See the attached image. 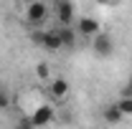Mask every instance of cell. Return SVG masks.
I'll list each match as a JSON object with an SVG mask.
<instances>
[{"instance_id": "6da1fadb", "label": "cell", "mask_w": 132, "mask_h": 129, "mask_svg": "<svg viewBox=\"0 0 132 129\" xmlns=\"http://www.w3.org/2000/svg\"><path fill=\"white\" fill-rule=\"evenodd\" d=\"M48 15H51V8H48V3H43V0H28L26 8H23V20L28 25H33V28H41Z\"/></svg>"}, {"instance_id": "7a4b0ae2", "label": "cell", "mask_w": 132, "mask_h": 129, "mask_svg": "<svg viewBox=\"0 0 132 129\" xmlns=\"http://www.w3.org/2000/svg\"><path fill=\"white\" fill-rule=\"evenodd\" d=\"M31 41L36 46H41L43 51H61V35H59V28H46V31H33L31 33Z\"/></svg>"}, {"instance_id": "3957f363", "label": "cell", "mask_w": 132, "mask_h": 129, "mask_svg": "<svg viewBox=\"0 0 132 129\" xmlns=\"http://www.w3.org/2000/svg\"><path fill=\"white\" fill-rule=\"evenodd\" d=\"M51 13L56 15L59 25H71L76 18V5H74V0H53Z\"/></svg>"}, {"instance_id": "277c9868", "label": "cell", "mask_w": 132, "mask_h": 129, "mask_svg": "<svg viewBox=\"0 0 132 129\" xmlns=\"http://www.w3.org/2000/svg\"><path fill=\"white\" fill-rule=\"evenodd\" d=\"M28 116H31V122L36 124V129H41V127L53 124V119H56V109H53L51 104H46V101H41V104H36V109H33Z\"/></svg>"}, {"instance_id": "5b68a950", "label": "cell", "mask_w": 132, "mask_h": 129, "mask_svg": "<svg viewBox=\"0 0 132 129\" xmlns=\"http://www.w3.org/2000/svg\"><path fill=\"white\" fill-rule=\"evenodd\" d=\"M92 48L97 53L99 58H109L112 53H114V41H112V35L104 31H99L94 38H92Z\"/></svg>"}, {"instance_id": "8992f818", "label": "cell", "mask_w": 132, "mask_h": 129, "mask_svg": "<svg viewBox=\"0 0 132 129\" xmlns=\"http://www.w3.org/2000/svg\"><path fill=\"white\" fill-rule=\"evenodd\" d=\"M69 91H71V84H69L64 76H53V79L48 81V96L53 99V101H64V99L69 96Z\"/></svg>"}, {"instance_id": "52a82bcc", "label": "cell", "mask_w": 132, "mask_h": 129, "mask_svg": "<svg viewBox=\"0 0 132 129\" xmlns=\"http://www.w3.org/2000/svg\"><path fill=\"white\" fill-rule=\"evenodd\" d=\"M76 33L79 35H89V38H94L99 31H102V23H99L97 18H92V15H84V18H79L76 20Z\"/></svg>"}, {"instance_id": "ba28073f", "label": "cell", "mask_w": 132, "mask_h": 129, "mask_svg": "<svg viewBox=\"0 0 132 129\" xmlns=\"http://www.w3.org/2000/svg\"><path fill=\"white\" fill-rule=\"evenodd\" d=\"M59 35H61V46H64V48H74V46H76L79 33H76L74 25H59Z\"/></svg>"}, {"instance_id": "9c48e42d", "label": "cell", "mask_w": 132, "mask_h": 129, "mask_svg": "<svg viewBox=\"0 0 132 129\" xmlns=\"http://www.w3.org/2000/svg\"><path fill=\"white\" fill-rule=\"evenodd\" d=\"M102 116H104V122H107V124H119V122L125 119V114L119 112L117 101H114V104H107V106H104V112H102Z\"/></svg>"}, {"instance_id": "30bf717a", "label": "cell", "mask_w": 132, "mask_h": 129, "mask_svg": "<svg viewBox=\"0 0 132 129\" xmlns=\"http://www.w3.org/2000/svg\"><path fill=\"white\" fill-rule=\"evenodd\" d=\"M33 71H36V76H38L41 81H51V79H53V71H51V66L46 63V61H38Z\"/></svg>"}, {"instance_id": "8fae6325", "label": "cell", "mask_w": 132, "mask_h": 129, "mask_svg": "<svg viewBox=\"0 0 132 129\" xmlns=\"http://www.w3.org/2000/svg\"><path fill=\"white\" fill-rule=\"evenodd\" d=\"M117 106H119V112L125 114V116H132V96L122 94V96L117 99Z\"/></svg>"}, {"instance_id": "7c38bea8", "label": "cell", "mask_w": 132, "mask_h": 129, "mask_svg": "<svg viewBox=\"0 0 132 129\" xmlns=\"http://www.w3.org/2000/svg\"><path fill=\"white\" fill-rule=\"evenodd\" d=\"M13 129H36V124L31 122V116L26 114V116H20V119L15 122V127H13Z\"/></svg>"}, {"instance_id": "4fadbf2b", "label": "cell", "mask_w": 132, "mask_h": 129, "mask_svg": "<svg viewBox=\"0 0 132 129\" xmlns=\"http://www.w3.org/2000/svg\"><path fill=\"white\" fill-rule=\"evenodd\" d=\"M5 109H10V96H8V91L0 86V112H5Z\"/></svg>"}, {"instance_id": "5bb4252c", "label": "cell", "mask_w": 132, "mask_h": 129, "mask_svg": "<svg viewBox=\"0 0 132 129\" xmlns=\"http://www.w3.org/2000/svg\"><path fill=\"white\" fill-rule=\"evenodd\" d=\"M122 94H127V96H132V73H130V81H127V86H125V91Z\"/></svg>"}, {"instance_id": "9a60e30c", "label": "cell", "mask_w": 132, "mask_h": 129, "mask_svg": "<svg viewBox=\"0 0 132 129\" xmlns=\"http://www.w3.org/2000/svg\"><path fill=\"white\" fill-rule=\"evenodd\" d=\"M97 3H99V5H107V3H109V0H97Z\"/></svg>"}, {"instance_id": "2e32d148", "label": "cell", "mask_w": 132, "mask_h": 129, "mask_svg": "<svg viewBox=\"0 0 132 129\" xmlns=\"http://www.w3.org/2000/svg\"><path fill=\"white\" fill-rule=\"evenodd\" d=\"M81 129H89V127H81Z\"/></svg>"}]
</instances>
